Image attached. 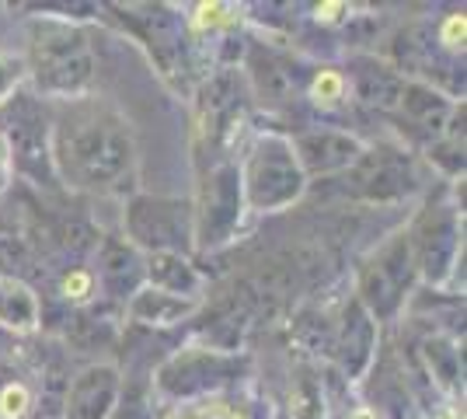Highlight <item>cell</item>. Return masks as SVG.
I'll return each instance as SVG.
<instances>
[{
    "label": "cell",
    "instance_id": "6da1fadb",
    "mask_svg": "<svg viewBox=\"0 0 467 419\" xmlns=\"http://www.w3.org/2000/svg\"><path fill=\"white\" fill-rule=\"evenodd\" d=\"M57 164L80 189H112L133 168V133L105 105H74L57 126Z\"/></svg>",
    "mask_w": 467,
    "mask_h": 419
},
{
    "label": "cell",
    "instance_id": "7a4b0ae2",
    "mask_svg": "<svg viewBox=\"0 0 467 419\" xmlns=\"http://www.w3.org/2000/svg\"><path fill=\"white\" fill-rule=\"evenodd\" d=\"M304 185H307V175L293 154V143L279 137L258 140V147L241 172V193H244L248 206L262 210V214L283 210L300 200Z\"/></svg>",
    "mask_w": 467,
    "mask_h": 419
},
{
    "label": "cell",
    "instance_id": "3957f363",
    "mask_svg": "<svg viewBox=\"0 0 467 419\" xmlns=\"http://www.w3.org/2000/svg\"><path fill=\"white\" fill-rule=\"evenodd\" d=\"M126 231L130 241L147 248L150 256L157 252L185 256L195 238L192 203L168 196H137L126 206Z\"/></svg>",
    "mask_w": 467,
    "mask_h": 419
},
{
    "label": "cell",
    "instance_id": "277c9868",
    "mask_svg": "<svg viewBox=\"0 0 467 419\" xmlns=\"http://www.w3.org/2000/svg\"><path fill=\"white\" fill-rule=\"evenodd\" d=\"M411 277H415V259H411V241L409 235H398L394 241H388L363 269V279H359V304L377 315V319H390L401 300H405V290L411 287Z\"/></svg>",
    "mask_w": 467,
    "mask_h": 419
},
{
    "label": "cell",
    "instance_id": "5b68a950",
    "mask_svg": "<svg viewBox=\"0 0 467 419\" xmlns=\"http://www.w3.org/2000/svg\"><path fill=\"white\" fill-rule=\"evenodd\" d=\"M95 78V57L78 32H49L36 42V80L49 95H80Z\"/></svg>",
    "mask_w": 467,
    "mask_h": 419
},
{
    "label": "cell",
    "instance_id": "8992f818",
    "mask_svg": "<svg viewBox=\"0 0 467 419\" xmlns=\"http://www.w3.org/2000/svg\"><path fill=\"white\" fill-rule=\"evenodd\" d=\"M415 185H419V172L411 158L390 147L363 151L349 168V193L367 203L405 200Z\"/></svg>",
    "mask_w": 467,
    "mask_h": 419
},
{
    "label": "cell",
    "instance_id": "52a82bcc",
    "mask_svg": "<svg viewBox=\"0 0 467 419\" xmlns=\"http://www.w3.org/2000/svg\"><path fill=\"white\" fill-rule=\"evenodd\" d=\"M241 200H244V193H241V172L231 168V164L227 168H216L213 175L206 179V185H202V203H199V210L192 214L199 245L213 248V245L231 241L234 227L241 220Z\"/></svg>",
    "mask_w": 467,
    "mask_h": 419
},
{
    "label": "cell",
    "instance_id": "ba28073f",
    "mask_svg": "<svg viewBox=\"0 0 467 419\" xmlns=\"http://www.w3.org/2000/svg\"><path fill=\"white\" fill-rule=\"evenodd\" d=\"M234 371H237V360L220 353V350H189V353H178V357H171L161 367L157 384L168 395L185 399V395L220 388L223 381L234 378Z\"/></svg>",
    "mask_w": 467,
    "mask_h": 419
},
{
    "label": "cell",
    "instance_id": "9c48e42d",
    "mask_svg": "<svg viewBox=\"0 0 467 419\" xmlns=\"http://www.w3.org/2000/svg\"><path fill=\"white\" fill-rule=\"evenodd\" d=\"M411 241V259L415 269H422L426 279L440 283L450 273V266L461 252V238H457V220L450 210H432L422 217L419 231Z\"/></svg>",
    "mask_w": 467,
    "mask_h": 419
},
{
    "label": "cell",
    "instance_id": "30bf717a",
    "mask_svg": "<svg viewBox=\"0 0 467 419\" xmlns=\"http://www.w3.org/2000/svg\"><path fill=\"white\" fill-rule=\"evenodd\" d=\"M293 154L300 161L304 175H331V172H346L363 154V143L342 133V130H317V133H304L293 143Z\"/></svg>",
    "mask_w": 467,
    "mask_h": 419
},
{
    "label": "cell",
    "instance_id": "8fae6325",
    "mask_svg": "<svg viewBox=\"0 0 467 419\" xmlns=\"http://www.w3.org/2000/svg\"><path fill=\"white\" fill-rule=\"evenodd\" d=\"M119 399V371L109 363H95L80 371L67 388L63 419H109Z\"/></svg>",
    "mask_w": 467,
    "mask_h": 419
},
{
    "label": "cell",
    "instance_id": "7c38bea8",
    "mask_svg": "<svg viewBox=\"0 0 467 419\" xmlns=\"http://www.w3.org/2000/svg\"><path fill=\"white\" fill-rule=\"evenodd\" d=\"M331 346H335V357H338L342 371L349 378H363L367 374V367H370L373 360V346H377V321H373V315L359 300H349Z\"/></svg>",
    "mask_w": 467,
    "mask_h": 419
},
{
    "label": "cell",
    "instance_id": "4fadbf2b",
    "mask_svg": "<svg viewBox=\"0 0 467 419\" xmlns=\"http://www.w3.org/2000/svg\"><path fill=\"white\" fill-rule=\"evenodd\" d=\"M349 80L356 99L373 105V109H398L401 88H405V78L377 57H356L349 63Z\"/></svg>",
    "mask_w": 467,
    "mask_h": 419
},
{
    "label": "cell",
    "instance_id": "5bb4252c",
    "mask_svg": "<svg viewBox=\"0 0 467 419\" xmlns=\"http://www.w3.org/2000/svg\"><path fill=\"white\" fill-rule=\"evenodd\" d=\"M248 70H252L254 91L265 105H283L296 95V67L273 49H254Z\"/></svg>",
    "mask_w": 467,
    "mask_h": 419
},
{
    "label": "cell",
    "instance_id": "9a60e30c",
    "mask_svg": "<svg viewBox=\"0 0 467 419\" xmlns=\"http://www.w3.org/2000/svg\"><path fill=\"white\" fill-rule=\"evenodd\" d=\"M199 300L195 298H178V294H164V290H140L130 300V315L133 321H143V325H175V321H185L189 315H195Z\"/></svg>",
    "mask_w": 467,
    "mask_h": 419
},
{
    "label": "cell",
    "instance_id": "2e32d148",
    "mask_svg": "<svg viewBox=\"0 0 467 419\" xmlns=\"http://www.w3.org/2000/svg\"><path fill=\"white\" fill-rule=\"evenodd\" d=\"M398 109L405 112V120H411L415 126L429 130V133H440L450 116V101L440 91H432L429 84H415V80H405Z\"/></svg>",
    "mask_w": 467,
    "mask_h": 419
},
{
    "label": "cell",
    "instance_id": "e0dca14e",
    "mask_svg": "<svg viewBox=\"0 0 467 419\" xmlns=\"http://www.w3.org/2000/svg\"><path fill=\"white\" fill-rule=\"evenodd\" d=\"M147 273H150L154 290H164V294L195 298V290H199V273H195L192 262L185 259V256L157 252V256H150V262H147Z\"/></svg>",
    "mask_w": 467,
    "mask_h": 419
},
{
    "label": "cell",
    "instance_id": "ac0fdd59",
    "mask_svg": "<svg viewBox=\"0 0 467 419\" xmlns=\"http://www.w3.org/2000/svg\"><path fill=\"white\" fill-rule=\"evenodd\" d=\"M0 321L15 332H32L39 325V298L21 279H0Z\"/></svg>",
    "mask_w": 467,
    "mask_h": 419
},
{
    "label": "cell",
    "instance_id": "d6986e66",
    "mask_svg": "<svg viewBox=\"0 0 467 419\" xmlns=\"http://www.w3.org/2000/svg\"><path fill=\"white\" fill-rule=\"evenodd\" d=\"M137 266H140L137 256L126 245H109L105 248V259H101V277H105V283L112 290H122V287H133V279L140 277Z\"/></svg>",
    "mask_w": 467,
    "mask_h": 419
},
{
    "label": "cell",
    "instance_id": "ffe728a7",
    "mask_svg": "<svg viewBox=\"0 0 467 419\" xmlns=\"http://www.w3.org/2000/svg\"><path fill=\"white\" fill-rule=\"evenodd\" d=\"M202 116L210 122H220L234 109V80L231 74H216L206 88H202Z\"/></svg>",
    "mask_w": 467,
    "mask_h": 419
},
{
    "label": "cell",
    "instance_id": "44dd1931",
    "mask_svg": "<svg viewBox=\"0 0 467 419\" xmlns=\"http://www.w3.org/2000/svg\"><path fill=\"white\" fill-rule=\"evenodd\" d=\"M426 357H429V363L436 367L440 384H447V388H457V384H461V357H457L453 346H447V342H429Z\"/></svg>",
    "mask_w": 467,
    "mask_h": 419
},
{
    "label": "cell",
    "instance_id": "7402d4cb",
    "mask_svg": "<svg viewBox=\"0 0 467 419\" xmlns=\"http://www.w3.org/2000/svg\"><path fill=\"white\" fill-rule=\"evenodd\" d=\"M342 95H346V78H342L338 70H321V74L314 78L311 99L317 101V105L331 109V105H338V101H342Z\"/></svg>",
    "mask_w": 467,
    "mask_h": 419
},
{
    "label": "cell",
    "instance_id": "603a6c76",
    "mask_svg": "<svg viewBox=\"0 0 467 419\" xmlns=\"http://www.w3.org/2000/svg\"><path fill=\"white\" fill-rule=\"evenodd\" d=\"M28 388L25 384H11V388H4V395H0V416L4 419H25L28 413Z\"/></svg>",
    "mask_w": 467,
    "mask_h": 419
},
{
    "label": "cell",
    "instance_id": "cb8c5ba5",
    "mask_svg": "<svg viewBox=\"0 0 467 419\" xmlns=\"http://www.w3.org/2000/svg\"><path fill=\"white\" fill-rule=\"evenodd\" d=\"M91 290H95V279H91V273H84V269H74L70 277L63 279V294L70 300H88Z\"/></svg>",
    "mask_w": 467,
    "mask_h": 419
},
{
    "label": "cell",
    "instance_id": "d4e9b609",
    "mask_svg": "<svg viewBox=\"0 0 467 419\" xmlns=\"http://www.w3.org/2000/svg\"><path fill=\"white\" fill-rule=\"evenodd\" d=\"M464 15H450L447 21H443V28H440V42L447 46V49H464Z\"/></svg>",
    "mask_w": 467,
    "mask_h": 419
},
{
    "label": "cell",
    "instance_id": "484cf974",
    "mask_svg": "<svg viewBox=\"0 0 467 419\" xmlns=\"http://www.w3.org/2000/svg\"><path fill=\"white\" fill-rule=\"evenodd\" d=\"M18 78H21V63L18 60H7V57H0V101L7 99L11 91H15Z\"/></svg>",
    "mask_w": 467,
    "mask_h": 419
},
{
    "label": "cell",
    "instance_id": "4316f807",
    "mask_svg": "<svg viewBox=\"0 0 467 419\" xmlns=\"http://www.w3.org/2000/svg\"><path fill=\"white\" fill-rule=\"evenodd\" d=\"M11 168H15V154H11V137L0 133V193L11 185Z\"/></svg>",
    "mask_w": 467,
    "mask_h": 419
},
{
    "label": "cell",
    "instance_id": "83f0119b",
    "mask_svg": "<svg viewBox=\"0 0 467 419\" xmlns=\"http://www.w3.org/2000/svg\"><path fill=\"white\" fill-rule=\"evenodd\" d=\"M223 11H227V7H223V4H202V7H199V25H202V28H206V25H220V21H223Z\"/></svg>",
    "mask_w": 467,
    "mask_h": 419
},
{
    "label": "cell",
    "instance_id": "f1b7e54d",
    "mask_svg": "<svg viewBox=\"0 0 467 419\" xmlns=\"http://www.w3.org/2000/svg\"><path fill=\"white\" fill-rule=\"evenodd\" d=\"M352 419H377L373 413H367V409H359V413H352Z\"/></svg>",
    "mask_w": 467,
    "mask_h": 419
}]
</instances>
